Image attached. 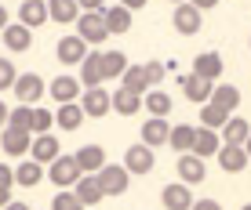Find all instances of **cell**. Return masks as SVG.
<instances>
[{
    "mask_svg": "<svg viewBox=\"0 0 251 210\" xmlns=\"http://www.w3.org/2000/svg\"><path fill=\"white\" fill-rule=\"evenodd\" d=\"M102 11H106V7H102ZM102 11H80L76 15V37L84 43H91V47H99V43L109 37L106 22H102Z\"/></svg>",
    "mask_w": 251,
    "mask_h": 210,
    "instance_id": "6da1fadb",
    "label": "cell"
},
{
    "mask_svg": "<svg viewBox=\"0 0 251 210\" xmlns=\"http://www.w3.org/2000/svg\"><path fill=\"white\" fill-rule=\"evenodd\" d=\"M95 181H99L102 196H120V192H127V181H131V174L124 167H117V163H102L99 174H95Z\"/></svg>",
    "mask_w": 251,
    "mask_h": 210,
    "instance_id": "7a4b0ae2",
    "label": "cell"
},
{
    "mask_svg": "<svg viewBox=\"0 0 251 210\" xmlns=\"http://www.w3.org/2000/svg\"><path fill=\"white\" fill-rule=\"evenodd\" d=\"M48 178L55 181L58 189H73V181L80 178V167H76L73 156H62V152H58L55 160H51V167H48Z\"/></svg>",
    "mask_w": 251,
    "mask_h": 210,
    "instance_id": "3957f363",
    "label": "cell"
},
{
    "mask_svg": "<svg viewBox=\"0 0 251 210\" xmlns=\"http://www.w3.org/2000/svg\"><path fill=\"white\" fill-rule=\"evenodd\" d=\"M11 87H15V98H19L22 105H37V102H40V94L48 91L44 80H40L37 73H19Z\"/></svg>",
    "mask_w": 251,
    "mask_h": 210,
    "instance_id": "277c9868",
    "label": "cell"
},
{
    "mask_svg": "<svg viewBox=\"0 0 251 210\" xmlns=\"http://www.w3.org/2000/svg\"><path fill=\"white\" fill-rule=\"evenodd\" d=\"M76 105H80L84 116L99 120V116H106V112H109V91H102V87H88V91L76 98Z\"/></svg>",
    "mask_w": 251,
    "mask_h": 210,
    "instance_id": "5b68a950",
    "label": "cell"
},
{
    "mask_svg": "<svg viewBox=\"0 0 251 210\" xmlns=\"http://www.w3.org/2000/svg\"><path fill=\"white\" fill-rule=\"evenodd\" d=\"M153 163H157V160H153V148L142 145V142L131 145V148L124 152V170H127V174H150Z\"/></svg>",
    "mask_w": 251,
    "mask_h": 210,
    "instance_id": "8992f818",
    "label": "cell"
},
{
    "mask_svg": "<svg viewBox=\"0 0 251 210\" xmlns=\"http://www.w3.org/2000/svg\"><path fill=\"white\" fill-rule=\"evenodd\" d=\"M215 156H219V163H222V170H226V174H240L251 163L248 152H244V145H226V142H222Z\"/></svg>",
    "mask_w": 251,
    "mask_h": 210,
    "instance_id": "52a82bcc",
    "label": "cell"
},
{
    "mask_svg": "<svg viewBox=\"0 0 251 210\" xmlns=\"http://www.w3.org/2000/svg\"><path fill=\"white\" fill-rule=\"evenodd\" d=\"M171 22H175V29L182 33V37L201 33V11H197L189 0H186V4H175V19H171Z\"/></svg>",
    "mask_w": 251,
    "mask_h": 210,
    "instance_id": "ba28073f",
    "label": "cell"
},
{
    "mask_svg": "<svg viewBox=\"0 0 251 210\" xmlns=\"http://www.w3.org/2000/svg\"><path fill=\"white\" fill-rule=\"evenodd\" d=\"M29 142H33V134H29V130L4 127V134H0V148H4L7 156H25V152H29Z\"/></svg>",
    "mask_w": 251,
    "mask_h": 210,
    "instance_id": "9c48e42d",
    "label": "cell"
},
{
    "mask_svg": "<svg viewBox=\"0 0 251 210\" xmlns=\"http://www.w3.org/2000/svg\"><path fill=\"white\" fill-rule=\"evenodd\" d=\"M204 160L201 156H193V152H182L178 156V178H182V185H197V181H204Z\"/></svg>",
    "mask_w": 251,
    "mask_h": 210,
    "instance_id": "30bf717a",
    "label": "cell"
},
{
    "mask_svg": "<svg viewBox=\"0 0 251 210\" xmlns=\"http://www.w3.org/2000/svg\"><path fill=\"white\" fill-rule=\"evenodd\" d=\"M73 196L80 199V207L102 203V189H99V181H95V174H80V178L73 181Z\"/></svg>",
    "mask_w": 251,
    "mask_h": 210,
    "instance_id": "8fae6325",
    "label": "cell"
},
{
    "mask_svg": "<svg viewBox=\"0 0 251 210\" xmlns=\"http://www.w3.org/2000/svg\"><path fill=\"white\" fill-rule=\"evenodd\" d=\"M219 145H222V138L215 134V130H207V127H193V148H189L193 156L207 160V156H215V152H219Z\"/></svg>",
    "mask_w": 251,
    "mask_h": 210,
    "instance_id": "7c38bea8",
    "label": "cell"
},
{
    "mask_svg": "<svg viewBox=\"0 0 251 210\" xmlns=\"http://www.w3.org/2000/svg\"><path fill=\"white\" fill-rule=\"evenodd\" d=\"M84 55H88V43L76 37V33H73V37H62V40H58V62H62V65H80Z\"/></svg>",
    "mask_w": 251,
    "mask_h": 210,
    "instance_id": "4fadbf2b",
    "label": "cell"
},
{
    "mask_svg": "<svg viewBox=\"0 0 251 210\" xmlns=\"http://www.w3.org/2000/svg\"><path fill=\"white\" fill-rule=\"evenodd\" d=\"M48 91H51V98H55L58 105L80 98V84H76V76H55V80L48 84Z\"/></svg>",
    "mask_w": 251,
    "mask_h": 210,
    "instance_id": "5bb4252c",
    "label": "cell"
},
{
    "mask_svg": "<svg viewBox=\"0 0 251 210\" xmlns=\"http://www.w3.org/2000/svg\"><path fill=\"white\" fill-rule=\"evenodd\" d=\"M76 167H80V174H99V167L106 163V148L102 145H84L80 152H73Z\"/></svg>",
    "mask_w": 251,
    "mask_h": 210,
    "instance_id": "9a60e30c",
    "label": "cell"
},
{
    "mask_svg": "<svg viewBox=\"0 0 251 210\" xmlns=\"http://www.w3.org/2000/svg\"><path fill=\"white\" fill-rule=\"evenodd\" d=\"M29 148H33V163H51L58 152H62V148H58V138H55V134H33Z\"/></svg>",
    "mask_w": 251,
    "mask_h": 210,
    "instance_id": "2e32d148",
    "label": "cell"
},
{
    "mask_svg": "<svg viewBox=\"0 0 251 210\" xmlns=\"http://www.w3.org/2000/svg\"><path fill=\"white\" fill-rule=\"evenodd\" d=\"M178 84H182L186 98L197 102V105H204L211 98V87H215V80H204V76H178Z\"/></svg>",
    "mask_w": 251,
    "mask_h": 210,
    "instance_id": "e0dca14e",
    "label": "cell"
},
{
    "mask_svg": "<svg viewBox=\"0 0 251 210\" xmlns=\"http://www.w3.org/2000/svg\"><path fill=\"white\" fill-rule=\"evenodd\" d=\"M0 33H4V47H11V51H29L33 47V29H25L19 22H7Z\"/></svg>",
    "mask_w": 251,
    "mask_h": 210,
    "instance_id": "ac0fdd59",
    "label": "cell"
},
{
    "mask_svg": "<svg viewBox=\"0 0 251 210\" xmlns=\"http://www.w3.org/2000/svg\"><path fill=\"white\" fill-rule=\"evenodd\" d=\"M48 22V4L44 0H22V11H19V25L25 29H37V25Z\"/></svg>",
    "mask_w": 251,
    "mask_h": 210,
    "instance_id": "d6986e66",
    "label": "cell"
},
{
    "mask_svg": "<svg viewBox=\"0 0 251 210\" xmlns=\"http://www.w3.org/2000/svg\"><path fill=\"white\" fill-rule=\"evenodd\" d=\"M193 76H204V80L222 76V55H219V51H204V55H197L193 58Z\"/></svg>",
    "mask_w": 251,
    "mask_h": 210,
    "instance_id": "ffe728a7",
    "label": "cell"
},
{
    "mask_svg": "<svg viewBox=\"0 0 251 210\" xmlns=\"http://www.w3.org/2000/svg\"><path fill=\"white\" fill-rule=\"evenodd\" d=\"M168 120H160V116H150L142 124V145H150V148H157V145H168Z\"/></svg>",
    "mask_w": 251,
    "mask_h": 210,
    "instance_id": "44dd1931",
    "label": "cell"
},
{
    "mask_svg": "<svg viewBox=\"0 0 251 210\" xmlns=\"http://www.w3.org/2000/svg\"><path fill=\"white\" fill-rule=\"evenodd\" d=\"M102 22H106V33H109V37H113V33H117V37H120V33H127V29H131V11H127V7H106V11H102Z\"/></svg>",
    "mask_w": 251,
    "mask_h": 210,
    "instance_id": "7402d4cb",
    "label": "cell"
},
{
    "mask_svg": "<svg viewBox=\"0 0 251 210\" xmlns=\"http://www.w3.org/2000/svg\"><path fill=\"white\" fill-rule=\"evenodd\" d=\"M164 207H168V210H189V207H193V192H189V185H182V181L168 185V189H164Z\"/></svg>",
    "mask_w": 251,
    "mask_h": 210,
    "instance_id": "603a6c76",
    "label": "cell"
},
{
    "mask_svg": "<svg viewBox=\"0 0 251 210\" xmlns=\"http://www.w3.org/2000/svg\"><path fill=\"white\" fill-rule=\"evenodd\" d=\"M207 102L219 105L222 112H233V109L240 105V91H237L233 84H215V87H211V98H207Z\"/></svg>",
    "mask_w": 251,
    "mask_h": 210,
    "instance_id": "cb8c5ba5",
    "label": "cell"
},
{
    "mask_svg": "<svg viewBox=\"0 0 251 210\" xmlns=\"http://www.w3.org/2000/svg\"><path fill=\"white\" fill-rule=\"evenodd\" d=\"M109 109H117L120 116H135L142 109V94H131L124 87H117V94H109Z\"/></svg>",
    "mask_w": 251,
    "mask_h": 210,
    "instance_id": "d4e9b609",
    "label": "cell"
},
{
    "mask_svg": "<svg viewBox=\"0 0 251 210\" xmlns=\"http://www.w3.org/2000/svg\"><path fill=\"white\" fill-rule=\"evenodd\" d=\"M219 130H222L219 138H222V142H226V145H244V138H248L251 124H248L244 116H229V120H226V124H222Z\"/></svg>",
    "mask_w": 251,
    "mask_h": 210,
    "instance_id": "484cf974",
    "label": "cell"
},
{
    "mask_svg": "<svg viewBox=\"0 0 251 210\" xmlns=\"http://www.w3.org/2000/svg\"><path fill=\"white\" fill-rule=\"evenodd\" d=\"M76 15H80V7H76V0H48V22H76Z\"/></svg>",
    "mask_w": 251,
    "mask_h": 210,
    "instance_id": "4316f807",
    "label": "cell"
},
{
    "mask_svg": "<svg viewBox=\"0 0 251 210\" xmlns=\"http://www.w3.org/2000/svg\"><path fill=\"white\" fill-rule=\"evenodd\" d=\"M99 69H102V80H120V73L127 69V58L120 55V51H102Z\"/></svg>",
    "mask_w": 251,
    "mask_h": 210,
    "instance_id": "83f0119b",
    "label": "cell"
},
{
    "mask_svg": "<svg viewBox=\"0 0 251 210\" xmlns=\"http://www.w3.org/2000/svg\"><path fill=\"white\" fill-rule=\"evenodd\" d=\"M84 87H102V69H99V51H91V55L80 58V80Z\"/></svg>",
    "mask_w": 251,
    "mask_h": 210,
    "instance_id": "f1b7e54d",
    "label": "cell"
},
{
    "mask_svg": "<svg viewBox=\"0 0 251 210\" xmlns=\"http://www.w3.org/2000/svg\"><path fill=\"white\" fill-rule=\"evenodd\" d=\"M120 87L131 91V94H146V91H150V80H146L142 65H127L124 73H120Z\"/></svg>",
    "mask_w": 251,
    "mask_h": 210,
    "instance_id": "f546056e",
    "label": "cell"
},
{
    "mask_svg": "<svg viewBox=\"0 0 251 210\" xmlns=\"http://www.w3.org/2000/svg\"><path fill=\"white\" fill-rule=\"evenodd\" d=\"M51 116H55V124L62 127V130H76V127L84 124V112H80V105H76V102H66L62 109L51 112Z\"/></svg>",
    "mask_w": 251,
    "mask_h": 210,
    "instance_id": "4dcf8cb0",
    "label": "cell"
},
{
    "mask_svg": "<svg viewBox=\"0 0 251 210\" xmlns=\"http://www.w3.org/2000/svg\"><path fill=\"white\" fill-rule=\"evenodd\" d=\"M15 174V181H19L22 189H33V185H40V181H44V167H40V163H19V170H11Z\"/></svg>",
    "mask_w": 251,
    "mask_h": 210,
    "instance_id": "1f68e13d",
    "label": "cell"
},
{
    "mask_svg": "<svg viewBox=\"0 0 251 210\" xmlns=\"http://www.w3.org/2000/svg\"><path fill=\"white\" fill-rule=\"evenodd\" d=\"M168 145L175 148V152H189V148H193V127H189V124L171 127L168 130Z\"/></svg>",
    "mask_w": 251,
    "mask_h": 210,
    "instance_id": "d6a6232c",
    "label": "cell"
},
{
    "mask_svg": "<svg viewBox=\"0 0 251 210\" xmlns=\"http://www.w3.org/2000/svg\"><path fill=\"white\" fill-rule=\"evenodd\" d=\"M226 120H229V112H222L219 105H211V102H204V105H201V124H204L207 130H219L222 124H226Z\"/></svg>",
    "mask_w": 251,
    "mask_h": 210,
    "instance_id": "836d02e7",
    "label": "cell"
},
{
    "mask_svg": "<svg viewBox=\"0 0 251 210\" xmlns=\"http://www.w3.org/2000/svg\"><path fill=\"white\" fill-rule=\"evenodd\" d=\"M51 124H55V116H51L48 109H33L29 112V134H48Z\"/></svg>",
    "mask_w": 251,
    "mask_h": 210,
    "instance_id": "e575fe53",
    "label": "cell"
},
{
    "mask_svg": "<svg viewBox=\"0 0 251 210\" xmlns=\"http://www.w3.org/2000/svg\"><path fill=\"white\" fill-rule=\"evenodd\" d=\"M146 109H150L153 112V116H168V112H171V98H168V94H164V91H150V98H146Z\"/></svg>",
    "mask_w": 251,
    "mask_h": 210,
    "instance_id": "d590c367",
    "label": "cell"
},
{
    "mask_svg": "<svg viewBox=\"0 0 251 210\" xmlns=\"http://www.w3.org/2000/svg\"><path fill=\"white\" fill-rule=\"evenodd\" d=\"M29 112H33V105H19V109H7V124H4V127L29 130Z\"/></svg>",
    "mask_w": 251,
    "mask_h": 210,
    "instance_id": "8d00e7d4",
    "label": "cell"
},
{
    "mask_svg": "<svg viewBox=\"0 0 251 210\" xmlns=\"http://www.w3.org/2000/svg\"><path fill=\"white\" fill-rule=\"evenodd\" d=\"M51 210H84L80 199L73 196V192H58L55 199H51Z\"/></svg>",
    "mask_w": 251,
    "mask_h": 210,
    "instance_id": "74e56055",
    "label": "cell"
},
{
    "mask_svg": "<svg viewBox=\"0 0 251 210\" xmlns=\"http://www.w3.org/2000/svg\"><path fill=\"white\" fill-rule=\"evenodd\" d=\"M15 76H19V69H15L11 62H7V58H0V91L15 84Z\"/></svg>",
    "mask_w": 251,
    "mask_h": 210,
    "instance_id": "f35d334b",
    "label": "cell"
},
{
    "mask_svg": "<svg viewBox=\"0 0 251 210\" xmlns=\"http://www.w3.org/2000/svg\"><path fill=\"white\" fill-rule=\"evenodd\" d=\"M142 73H146V80H150V84H160L168 69H164V62H146V65H142Z\"/></svg>",
    "mask_w": 251,
    "mask_h": 210,
    "instance_id": "ab89813d",
    "label": "cell"
},
{
    "mask_svg": "<svg viewBox=\"0 0 251 210\" xmlns=\"http://www.w3.org/2000/svg\"><path fill=\"white\" fill-rule=\"evenodd\" d=\"M189 210H222V203H219V199H193Z\"/></svg>",
    "mask_w": 251,
    "mask_h": 210,
    "instance_id": "60d3db41",
    "label": "cell"
},
{
    "mask_svg": "<svg viewBox=\"0 0 251 210\" xmlns=\"http://www.w3.org/2000/svg\"><path fill=\"white\" fill-rule=\"evenodd\" d=\"M15 185V174H11V167L7 163H0V189H11Z\"/></svg>",
    "mask_w": 251,
    "mask_h": 210,
    "instance_id": "b9f144b4",
    "label": "cell"
},
{
    "mask_svg": "<svg viewBox=\"0 0 251 210\" xmlns=\"http://www.w3.org/2000/svg\"><path fill=\"white\" fill-rule=\"evenodd\" d=\"M76 7H80V11H102L106 0H76Z\"/></svg>",
    "mask_w": 251,
    "mask_h": 210,
    "instance_id": "7bdbcfd3",
    "label": "cell"
},
{
    "mask_svg": "<svg viewBox=\"0 0 251 210\" xmlns=\"http://www.w3.org/2000/svg\"><path fill=\"white\" fill-rule=\"evenodd\" d=\"M189 4H193V7H197V11H201V15H204V11H211V7H215V4H219V0H189Z\"/></svg>",
    "mask_w": 251,
    "mask_h": 210,
    "instance_id": "ee69618b",
    "label": "cell"
},
{
    "mask_svg": "<svg viewBox=\"0 0 251 210\" xmlns=\"http://www.w3.org/2000/svg\"><path fill=\"white\" fill-rule=\"evenodd\" d=\"M142 4H146V0H120V7H127V11H138Z\"/></svg>",
    "mask_w": 251,
    "mask_h": 210,
    "instance_id": "f6af8a7d",
    "label": "cell"
},
{
    "mask_svg": "<svg viewBox=\"0 0 251 210\" xmlns=\"http://www.w3.org/2000/svg\"><path fill=\"white\" fill-rule=\"evenodd\" d=\"M4 210H29V207H25V203H11V199H7V203H4Z\"/></svg>",
    "mask_w": 251,
    "mask_h": 210,
    "instance_id": "bcb514c9",
    "label": "cell"
},
{
    "mask_svg": "<svg viewBox=\"0 0 251 210\" xmlns=\"http://www.w3.org/2000/svg\"><path fill=\"white\" fill-rule=\"evenodd\" d=\"M4 124H7V105L0 102V127H4Z\"/></svg>",
    "mask_w": 251,
    "mask_h": 210,
    "instance_id": "7dc6e473",
    "label": "cell"
},
{
    "mask_svg": "<svg viewBox=\"0 0 251 210\" xmlns=\"http://www.w3.org/2000/svg\"><path fill=\"white\" fill-rule=\"evenodd\" d=\"M4 25H7V7L0 4V29H4Z\"/></svg>",
    "mask_w": 251,
    "mask_h": 210,
    "instance_id": "c3c4849f",
    "label": "cell"
},
{
    "mask_svg": "<svg viewBox=\"0 0 251 210\" xmlns=\"http://www.w3.org/2000/svg\"><path fill=\"white\" fill-rule=\"evenodd\" d=\"M244 152H248V160H251V130H248V138H244Z\"/></svg>",
    "mask_w": 251,
    "mask_h": 210,
    "instance_id": "681fc988",
    "label": "cell"
},
{
    "mask_svg": "<svg viewBox=\"0 0 251 210\" xmlns=\"http://www.w3.org/2000/svg\"><path fill=\"white\" fill-rule=\"evenodd\" d=\"M7 196H11V189H0V207L7 203Z\"/></svg>",
    "mask_w": 251,
    "mask_h": 210,
    "instance_id": "f907efd6",
    "label": "cell"
},
{
    "mask_svg": "<svg viewBox=\"0 0 251 210\" xmlns=\"http://www.w3.org/2000/svg\"><path fill=\"white\" fill-rule=\"evenodd\" d=\"M171 4H186V0H171Z\"/></svg>",
    "mask_w": 251,
    "mask_h": 210,
    "instance_id": "816d5d0a",
    "label": "cell"
},
{
    "mask_svg": "<svg viewBox=\"0 0 251 210\" xmlns=\"http://www.w3.org/2000/svg\"><path fill=\"white\" fill-rule=\"evenodd\" d=\"M244 210H251V203H248V207H244Z\"/></svg>",
    "mask_w": 251,
    "mask_h": 210,
    "instance_id": "f5cc1de1",
    "label": "cell"
}]
</instances>
